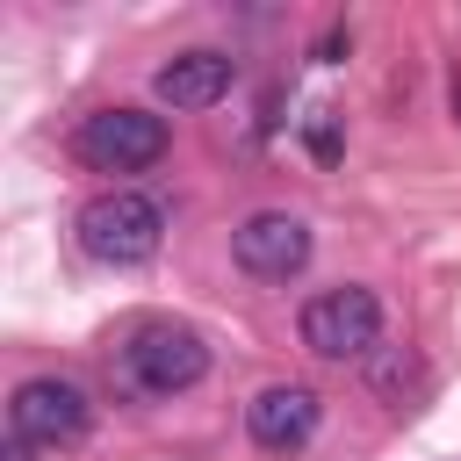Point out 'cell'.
<instances>
[{
  "mask_svg": "<svg viewBox=\"0 0 461 461\" xmlns=\"http://www.w3.org/2000/svg\"><path fill=\"white\" fill-rule=\"evenodd\" d=\"M166 238V209L144 187H108L79 209V252L101 267H144Z\"/></svg>",
  "mask_w": 461,
  "mask_h": 461,
  "instance_id": "cell-1",
  "label": "cell"
},
{
  "mask_svg": "<svg viewBox=\"0 0 461 461\" xmlns=\"http://www.w3.org/2000/svg\"><path fill=\"white\" fill-rule=\"evenodd\" d=\"M209 375V339L194 324H173V317H151L122 339V382L137 396H180Z\"/></svg>",
  "mask_w": 461,
  "mask_h": 461,
  "instance_id": "cell-2",
  "label": "cell"
},
{
  "mask_svg": "<svg viewBox=\"0 0 461 461\" xmlns=\"http://www.w3.org/2000/svg\"><path fill=\"white\" fill-rule=\"evenodd\" d=\"M303 346L317 353V360H367L375 346H382V295L375 288H317L310 303H303Z\"/></svg>",
  "mask_w": 461,
  "mask_h": 461,
  "instance_id": "cell-3",
  "label": "cell"
},
{
  "mask_svg": "<svg viewBox=\"0 0 461 461\" xmlns=\"http://www.w3.org/2000/svg\"><path fill=\"white\" fill-rule=\"evenodd\" d=\"M166 144H173V130H166V115H151V108H94V115L72 130V151H79L94 173H144V166L166 158Z\"/></svg>",
  "mask_w": 461,
  "mask_h": 461,
  "instance_id": "cell-4",
  "label": "cell"
},
{
  "mask_svg": "<svg viewBox=\"0 0 461 461\" xmlns=\"http://www.w3.org/2000/svg\"><path fill=\"white\" fill-rule=\"evenodd\" d=\"M86 425H94V403H86V389H79V382H65V375H29V382L7 396V432H14V439H29L36 454L79 447V439H86Z\"/></svg>",
  "mask_w": 461,
  "mask_h": 461,
  "instance_id": "cell-5",
  "label": "cell"
},
{
  "mask_svg": "<svg viewBox=\"0 0 461 461\" xmlns=\"http://www.w3.org/2000/svg\"><path fill=\"white\" fill-rule=\"evenodd\" d=\"M230 259L252 274V281H295L310 267V223L288 216V209H252L238 230H230Z\"/></svg>",
  "mask_w": 461,
  "mask_h": 461,
  "instance_id": "cell-6",
  "label": "cell"
},
{
  "mask_svg": "<svg viewBox=\"0 0 461 461\" xmlns=\"http://www.w3.org/2000/svg\"><path fill=\"white\" fill-rule=\"evenodd\" d=\"M245 432H252V447H267V454L310 447V432H317V389H303V382L259 389V396L245 403Z\"/></svg>",
  "mask_w": 461,
  "mask_h": 461,
  "instance_id": "cell-7",
  "label": "cell"
},
{
  "mask_svg": "<svg viewBox=\"0 0 461 461\" xmlns=\"http://www.w3.org/2000/svg\"><path fill=\"white\" fill-rule=\"evenodd\" d=\"M230 79H238V65L223 58V50H180V58H166L158 65V101L166 108H216L223 94H230Z\"/></svg>",
  "mask_w": 461,
  "mask_h": 461,
  "instance_id": "cell-8",
  "label": "cell"
},
{
  "mask_svg": "<svg viewBox=\"0 0 461 461\" xmlns=\"http://www.w3.org/2000/svg\"><path fill=\"white\" fill-rule=\"evenodd\" d=\"M303 137H310V158H317V166L339 158V115H331V108H310V130H303Z\"/></svg>",
  "mask_w": 461,
  "mask_h": 461,
  "instance_id": "cell-9",
  "label": "cell"
}]
</instances>
